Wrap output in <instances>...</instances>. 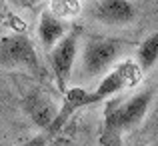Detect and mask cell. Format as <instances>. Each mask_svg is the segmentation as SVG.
<instances>
[{
  "label": "cell",
  "instance_id": "obj_1",
  "mask_svg": "<svg viewBox=\"0 0 158 146\" xmlns=\"http://www.w3.org/2000/svg\"><path fill=\"white\" fill-rule=\"evenodd\" d=\"M122 52V42L114 38H88L80 52V72L84 78H96L110 70Z\"/></svg>",
  "mask_w": 158,
  "mask_h": 146
},
{
  "label": "cell",
  "instance_id": "obj_2",
  "mask_svg": "<svg viewBox=\"0 0 158 146\" xmlns=\"http://www.w3.org/2000/svg\"><path fill=\"white\" fill-rule=\"evenodd\" d=\"M142 70L138 68V64L134 62H120L118 66L104 74V78L100 80V84L96 86V90L86 92V104H98L102 100L114 96V94L122 92V90L130 88V86L138 84Z\"/></svg>",
  "mask_w": 158,
  "mask_h": 146
},
{
  "label": "cell",
  "instance_id": "obj_3",
  "mask_svg": "<svg viewBox=\"0 0 158 146\" xmlns=\"http://www.w3.org/2000/svg\"><path fill=\"white\" fill-rule=\"evenodd\" d=\"M152 98H154V92L144 90V92H138L132 98H128L122 106L110 110L106 116V130L112 132V134H120V132L140 124L142 118L146 116L148 108H150Z\"/></svg>",
  "mask_w": 158,
  "mask_h": 146
},
{
  "label": "cell",
  "instance_id": "obj_4",
  "mask_svg": "<svg viewBox=\"0 0 158 146\" xmlns=\"http://www.w3.org/2000/svg\"><path fill=\"white\" fill-rule=\"evenodd\" d=\"M78 32H66L54 46L48 50V62H50L52 74L56 78L60 90H66V82H68L70 74H72L74 62L78 58Z\"/></svg>",
  "mask_w": 158,
  "mask_h": 146
},
{
  "label": "cell",
  "instance_id": "obj_5",
  "mask_svg": "<svg viewBox=\"0 0 158 146\" xmlns=\"http://www.w3.org/2000/svg\"><path fill=\"white\" fill-rule=\"evenodd\" d=\"M0 62L6 66H18L28 70L40 68L34 44L24 34H10L0 40Z\"/></svg>",
  "mask_w": 158,
  "mask_h": 146
},
{
  "label": "cell",
  "instance_id": "obj_6",
  "mask_svg": "<svg viewBox=\"0 0 158 146\" xmlns=\"http://www.w3.org/2000/svg\"><path fill=\"white\" fill-rule=\"evenodd\" d=\"M88 14L106 26H126L136 18V6L130 0H92Z\"/></svg>",
  "mask_w": 158,
  "mask_h": 146
},
{
  "label": "cell",
  "instance_id": "obj_7",
  "mask_svg": "<svg viewBox=\"0 0 158 146\" xmlns=\"http://www.w3.org/2000/svg\"><path fill=\"white\" fill-rule=\"evenodd\" d=\"M38 40L46 50H50L62 36L68 32V24L52 10H44L38 18Z\"/></svg>",
  "mask_w": 158,
  "mask_h": 146
},
{
  "label": "cell",
  "instance_id": "obj_8",
  "mask_svg": "<svg viewBox=\"0 0 158 146\" xmlns=\"http://www.w3.org/2000/svg\"><path fill=\"white\" fill-rule=\"evenodd\" d=\"M24 104H26V112L30 114V118L34 120L38 126L46 128V126L52 124V120H54L56 114H54V110H52V104L48 102L46 98H42L40 94H30Z\"/></svg>",
  "mask_w": 158,
  "mask_h": 146
},
{
  "label": "cell",
  "instance_id": "obj_9",
  "mask_svg": "<svg viewBox=\"0 0 158 146\" xmlns=\"http://www.w3.org/2000/svg\"><path fill=\"white\" fill-rule=\"evenodd\" d=\"M158 62V32H152L140 42L136 50V64L142 72H148Z\"/></svg>",
  "mask_w": 158,
  "mask_h": 146
},
{
  "label": "cell",
  "instance_id": "obj_10",
  "mask_svg": "<svg viewBox=\"0 0 158 146\" xmlns=\"http://www.w3.org/2000/svg\"><path fill=\"white\" fill-rule=\"evenodd\" d=\"M36 2H38V0H10V4H14V6H18V8H28Z\"/></svg>",
  "mask_w": 158,
  "mask_h": 146
},
{
  "label": "cell",
  "instance_id": "obj_11",
  "mask_svg": "<svg viewBox=\"0 0 158 146\" xmlns=\"http://www.w3.org/2000/svg\"><path fill=\"white\" fill-rule=\"evenodd\" d=\"M84 2H92V0H84Z\"/></svg>",
  "mask_w": 158,
  "mask_h": 146
},
{
  "label": "cell",
  "instance_id": "obj_12",
  "mask_svg": "<svg viewBox=\"0 0 158 146\" xmlns=\"http://www.w3.org/2000/svg\"><path fill=\"white\" fill-rule=\"evenodd\" d=\"M152 146H158V142H156V144H152Z\"/></svg>",
  "mask_w": 158,
  "mask_h": 146
}]
</instances>
